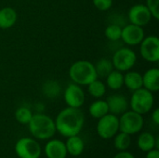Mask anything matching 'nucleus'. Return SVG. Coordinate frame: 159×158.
<instances>
[{
  "label": "nucleus",
  "instance_id": "15",
  "mask_svg": "<svg viewBox=\"0 0 159 158\" xmlns=\"http://www.w3.org/2000/svg\"><path fill=\"white\" fill-rule=\"evenodd\" d=\"M143 75V88L156 93L159 90V70L157 68L148 69Z\"/></svg>",
  "mask_w": 159,
  "mask_h": 158
},
{
  "label": "nucleus",
  "instance_id": "16",
  "mask_svg": "<svg viewBox=\"0 0 159 158\" xmlns=\"http://www.w3.org/2000/svg\"><path fill=\"white\" fill-rule=\"evenodd\" d=\"M18 20L17 11L10 7H5L0 9V29H9L15 25Z\"/></svg>",
  "mask_w": 159,
  "mask_h": 158
},
{
  "label": "nucleus",
  "instance_id": "13",
  "mask_svg": "<svg viewBox=\"0 0 159 158\" xmlns=\"http://www.w3.org/2000/svg\"><path fill=\"white\" fill-rule=\"evenodd\" d=\"M44 154L47 158H66L67 150L65 142L57 139H49L44 147Z\"/></svg>",
  "mask_w": 159,
  "mask_h": 158
},
{
  "label": "nucleus",
  "instance_id": "25",
  "mask_svg": "<svg viewBox=\"0 0 159 158\" xmlns=\"http://www.w3.org/2000/svg\"><path fill=\"white\" fill-rule=\"evenodd\" d=\"M122 27L123 26L116 24V23H110L109 25H107V27L104 30L105 37L111 42L119 41L121 39Z\"/></svg>",
  "mask_w": 159,
  "mask_h": 158
},
{
  "label": "nucleus",
  "instance_id": "6",
  "mask_svg": "<svg viewBox=\"0 0 159 158\" xmlns=\"http://www.w3.org/2000/svg\"><path fill=\"white\" fill-rule=\"evenodd\" d=\"M111 61L114 69L124 73L131 70L135 66L137 62V55L131 48L124 47L115 51Z\"/></svg>",
  "mask_w": 159,
  "mask_h": 158
},
{
  "label": "nucleus",
  "instance_id": "27",
  "mask_svg": "<svg viewBox=\"0 0 159 158\" xmlns=\"http://www.w3.org/2000/svg\"><path fill=\"white\" fill-rule=\"evenodd\" d=\"M42 91L46 97L48 98H56L61 93V88L58 82L54 80H48L47 81L42 88Z\"/></svg>",
  "mask_w": 159,
  "mask_h": 158
},
{
  "label": "nucleus",
  "instance_id": "10",
  "mask_svg": "<svg viewBox=\"0 0 159 158\" xmlns=\"http://www.w3.org/2000/svg\"><path fill=\"white\" fill-rule=\"evenodd\" d=\"M63 99L68 107L81 108L85 103L86 95L81 86L71 83L64 89Z\"/></svg>",
  "mask_w": 159,
  "mask_h": 158
},
{
  "label": "nucleus",
  "instance_id": "8",
  "mask_svg": "<svg viewBox=\"0 0 159 158\" xmlns=\"http://www.w3.org/2000/svg\"><path fill=\"white\" fill-rule=\"evenodd\" d=\"M97 134L103 140L113 139L119 131V119L117 115L108 113L98 119L96 126Z\"/></svg>",
  "mask_w": 159,
  "mask_h": 158
},
{
  "label": "nucleus",
  "instance_id": "31",
  "mask_svg": "<svg viewBox=\"0 0 159 158\" xmlns=\"http://www.w3.org/2000/svg\"><path fill=\"white\" fill-rule=\"evenodd\" d=\"M152 121L154 122V124H156L157 126L159 125V109L157 108L153 111L152 113Z\"/></svg>",
  "mask_w": 159,
  "mask_h": 158
},
{
  "label": "nucleus",
  "instance_id": "24",
  "mask_svg": "<svg viewBox=\"0 0 159 158\" xmlns=\"http://www.w3.org/2000/svg\"><path fill=\"white\" fill-rule=\"evenodd\" d=\"M130 144L131 137L127 133L120 131L119 133H116L114 137V145L115 148L118 151H127L129 148Z\"/></svg>",
  "mask_w": 159,
  "mask_h": 158
},
{
  "label": "nucleus",
  "instance_id": "30",
  "mask_svg": "<svg viewBox=\"0 0 159 158\" xmlns=\"http://www.w3.org/2000/svg\"><path fill=\"white\" fill-rule=\"evenodd\" d=\"M114 158H135V156L128 151H119Z\"/></svg>",
  "mask_w": 159,
  "mask_h": 158
},
{
  "label": "nucleus",
  "instance_id": "28",
  "mask_svg": "<svg viewBox=\"0 0 159 158\" xmlns=\"http://www.w3.org/2000/svg\"><path fill=\"white\" fill-rule=\"evenodd\" d=\"M145 6L149 9L152 17L156 20L159 19V0H146Z\"/></svg>",
  "mask_w": 159,
  "mask_h": 158
},
{
  "label": "nucleus",
  "instance_id": "32",
  "mask_svg": "<svg viewBox=\"0 0 159 158\" xmlns=\"http://www.w3.org/2000/svg\"><path fill=\"white\" fill-rule=\"evenodd\" d=\"M145 158H159V150L157 149H153L150 150L146 153Z\"/></svg>",
  "mask_w": 159,
  "mask_h": 158
},
{
  "label": "nucleus",
  "instance_id": "3",
  "mask_svg": "<svg viewBox=\"0 0 159 158\" xmlns=\"http://www.w3.org/2000/svg\"><path fill=\"white\" fill-rule=\"evenodd\" d=\"M69 77L73 83L79 86H88L89 83L98 78L95 70V65L85 60H80L74 62L69 68Z\"/></svg>",
  "mask_w": 159,
  "mask_h": 158
},
{
  "label": "nucleus",
  "instance_id": "12",
  "mask_svg": "<svg viewBox=\"0 0 159 158\" xmlns=\"http://www.w3.org/2000/svg\"><path fill=\"white\" fill-rule=\"evenodd\" d=\"M152 15L144 4H136L132 6L128 12V19L129 23L144 27L150 23Z\"/></svg>",
  "mask_w": 159,
  "mask_h": 158
},
{
  "label": "nucleus",
  "instance_id": "9",
  "mask_svg": "<svg viewBox=\"0 0 159 158\" xmlns=\"http://www.w3.org/2000/svg\"><path fill=\"white\" fill-rule=\"evenodd\" d=\"M140 53L142 58L152 63L159 61V38L157 35L145 36L140 44Z\"/></svg>",
  "mask_w": 159,
  "mask_h": 158
},
{
  "label": "nucleus",
  "instance_id": "5",
  "mask_svg": "<svg viewBox=\"0 0 159 158\" xmlns=\"http://www.w3.org/2000/svg\"><path fill=\"white\" fill-rule=\"evenodd\" d=\"M119 119V131L129 135H134L142 131L144 126L143 116L132 110L123 113Z\"/></svg>",
  "mask_w": 159,
  "mask_h": 158
},
{
  "label": "nucleus",
  "instance_id": "17",
  "mask_svg": "<svg viewBox=\"0 0 159 158\" xmlns=\"http://www.w3.org/2000/svg\"><path fill=\"white\" fill-rule=\"evenodd\" d=\"M67 154L72 156H79L85 150V142L79 135H75L67 138L65 142Z\"/></svg>",
  "mask_w": 159,
  "mask_h": 158
},
{
  "label": "nucleus",
  "instance_id": "19",
  "mask_svg": "<svg viewBox=\"0 0 159 158\" xmlns=\"http://www.w3.org/2000/svg\"><path fill=\"white\" fill-rule=\"evenodd\" d=\"M109 113L108 104L106 101L102 99H96L89 107V114L95 119H99Z\"/></svg>",
  "mask_w": 159,
  "mask_h": 158
},
{
  "label": "nucleus",
  "instance_id": "23",
  "mask_svg": "<svg viewBox=\"0 0 159 158\" xmlns=\"http://www.w3.org/2000/svg\"><path fill=\"white\" fill-rule=\"evenodd\" d=\"M95 65V70L97 73V76L101 78H105L113 70L114 66L112 63V61L106 58H102L97 61Z\"/></svg>",
  "mask_w": 159,
  "mask_h": 158
},
{
  "label": "nucleus",
  "instance_id": "22",
  "mask_svg": "<svg viewBox=\"0 0 159 158\" xmlns=\"http://www.w3.org/2000/svg\"><path fill=\"white\" fill-rule=\"evenodd\" d=\"M88 92L89 94L95 99H101L102 98L107 90V87L104 82L102 80H99L98 78L89 83L88 86Z\"/></svg>",
  "mask_w": 159,
  "mask_h": 158
},
{
  "label": "nucleus",
  "instance_id": "4",
  "mask_svg": "<svg viewBox=\"0 0 159 158\" xmlns=\"http://www.w3.org/2000/svg\"><path fill=\"white\" fill-rule=\"evenodd\" d=\"M154 104V93L145 89L144 88H141L137 90L132 91V95L129 102V106H130V109L142 115H146L150 111H152Z\"/></svg>",
  "mask_w": 159,
  "mask_h": 158
},
{
  "label": "nucleus",
  "instance_id": "29",
  "mask_svg": "<svg viewBox=\"0 0 159 158\" xmlns=\"http://www.w3.org/2000/svg\"><path fill=\"white\" fill-rule=\"evenodd\" d=\"M114 0H92L94 7L100 11H107L113 6Z\"/></svg>",
  "mask_w": 159,
  "mask_h": 158
},
{
  "label": "nucleus",
  "instance_id": "2",
  "mask_svg": "<svg viewBox=\"0 0 159 158\" xmlns=\"http://www.w3.org/2000/svg\"><path fill=\"white\" fill-rule=\"evenodd\" d=\"M28 129L33 138L39 141L52 139L57 132L54 120L49 115L42 113L33 115L28 123Z\"/></svg>",
  "mask_w": 159,
  "mask_h": 158
},
{
  "label": "nucleus",
  "instance_id": "20",
  "mask_svg": "<svg viewBox=\"0 0 159 158\" xmlns=\"http://www.w3.org/2000/svg\"><path fill=\"white\" fill-rule=\"evenodd\" d=\"M105 85L112 90H118L124 86V74L122 72L114 69L106 77Z\"/></svg>",
  "mask_w": 159,
  "mask_h": 158
},
{
  "label": "nucleus",
  "instance_id": "7",
  "mask_svg": "<svg viewBox=\"0 0 159 158\" xmlns=\"http://www.w3.org/2000/svg\"><path fill=\"white\" fill-rule=\"evenodd\" d=\"M14 151L19 158H40L42 149L37 140L23 137L17 141L14 146Z\"/></svg>",
  "mask_w": 159,
  "mask_h": 158
},
{
  "label": "nucleus",
  "instance_id": "18",
  "mask_svg": "<svg viewBox=\"0 0 159 158\" xmlns=\"http://www.w3.org/2000/svg\"><path fill=\"white\" fill-rule=\"evenodd\" d=\"M124 86L130 91L143 88V75L136 71H128L124 74Z\"/></svg>",
  "mask_w": 159,
  "mask_h": 158
},
{
  "label": "nucleus",
  "instance_id": "14",
  "mask_svg": "<svg viewBox=\"0 0 159 158\" xmlns=\"http://www.w3.org/2000/svg\"><path fill=\"white\" fill-rule=\"evenodd\" d=\"M106 102L108 104L109 113L115 115H121L129 109L128 99L121 94H114L107 98Z\"/></svg>",
  "mask_w": 159,
  "mask_h": 158
},
{
  "label": "nucleus",
  "instance_id": "1",
  "mask_svg": "<svg viewBox=\"0 0 159 158\" xmlns=\"http://www.w3.org/2000/svg\"><path fill=\"white\" fill-rule=\"evenodd\" d=\"M54 122L56 131L62 137L68 138L79 135L85 124V115L80 108L67 106L57 115Z\"/></svg>",
  "mask_w": 159,
  "mask_h": 158
},
{
  "label": "nucleus",
  "instance_id": "26",
  "mask_svg": "<svg viewBox=\"0 0 159 158\" xmlns=\"http://www.w3.org/2000/svg\"><path fill=\"white\" fill-rule=\"evenodd\" d=\"M33 112L30 108L26 106H20L15 111V119L18 123L21 125H28L30 122L32 116H33Z\"/></svg>",
  "mask_w": 159,
  "mask_h": 158
},
{
  "label": "nucleus",
  "instance_id": "11",
  "mask_svg": "<svg viewBox=\"0 0 159 158\" xmlns=\"http://www.w3.org/2000/svg\"><path fill=\"white\" fill-rule=\"evenodd\" d=\"M144 37H145V33L143 27L132 23L126 24L122 27L120 40H122L124 44L129 47L140 45Z\"/></svg>",
  "mask_w": 159,
  "mask_h": 158
},
{
  "label": "nucleus",
  "instance_id": "21",
  "mask_svg": "<svg viewBox=\"0 0 159 158\" xmlns=\"http://www.w3.org/2000/svg\"><path fill=\"white\" fill-rule=\"evenodd\" d=\"M156 138L157 137L154 136L150 132L141 133L137 140L138 148L144 153H147L150 150L156 149Z\"/></svg>",
  "mask_w": 159,
  "mask_h": 158
}]
</instances>
